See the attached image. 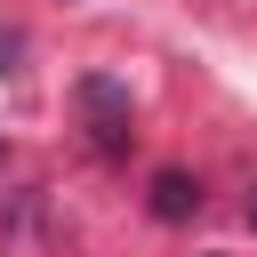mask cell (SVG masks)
<instances>
[{"instance_id": "1", "label": "cell", "mask_w": 257, "mask_h": 257, "mask_svg": "<svg viewBox=\"0 0 257 257\" xmlns=\"http://www.w3.org/2000/svg\"><path fill=\"white\" fill-rule=\"evenodd\" d=\"M80 104L96 112V137H104V145H120V128H128V96H120L112 80H80Z\"/></svg>"}, {"instance_id": "2", "label": "cell", "mask_w": 257, "mask_h": 257, "mask_svg": "<svg viewBox=\"0 0 257 257\" xmlns=\"http://www.w3.org/2000/svg\"><path fill=\"white\" fill-rule=\"evenodd\" d=\"M193 209H201V185H193L185 169H161V177H153V217L177 225V217H193Z\"/></svg>"}, {"instance_id": "3", "label": "cell", "mask_w": 257, "mask_h": 257, "mask_svg": "<svg viewBox=\"0 0 257 257\" xmlns=\"http://www.w3.org/2000/svg\"><path fill=\"white\" fill-rule=\"evenodd\" d=\"M8 56H16V32H0V72H8Z\"/></svg>"}, {"instance_id": "4", "label": "cell", "mask_w": 257, "mask_h": 257, "mask_svg": "<svg viewBox=\"0 0 257 257\" xmlns=\"http://www.w3.org/2000/svg\"><path fill=\"white\" fill-rule=\"evenodd\" d=\"M249 217H257V201H249Z\"/></svg>"}]
</instances>
